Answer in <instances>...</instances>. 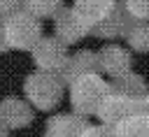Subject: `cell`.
<instances>
[{
	"mask_svg": "<svg viewBox=\"0 0 149 137\" xmlns=\"http://www.w3.org/2000/svg\"><path fill=\"white\" fill-rule=\"evenodd\" d=\"M35 118L33 107L21 98H5L0 102V128L2 130H21L28 128Z\"/></svg>",
	"mask_w": 149,
	"mask_h": 137,
	"instance_id": "cell-5",
	"label": "cell"
},
{
	"mask_svg": "<svg viewBox=\"0 0 149 137\" xmlns=\"http://www.w3.org/2000/svg\"><path fill=\"white\" fill-rule=\"evenodd\" d=\"M112 7H114V0H77L70 9L77 16V21L84 26V30L91 33L107 16V12Z\"/></svg>",
	"mask_w": 149,
	"mask_h": 137,
	"instance_id": "cell-8",
	"label": "cell"
},
{
	"mask_svg": "<svg viewBox=\"0 0 149 137\" xmlns=\"http://www.w3.org/2000/svg\"><path fill=\"white\" fill-rule=\"evenodd\" d=\"M0 137H9V132H7V130H2V128H0Z\"/></svg>",
	"mask_w": 149,
	"mask_h": 137,
	"instance_id": "cell-22",
	"label": "cell"
},
{
	"mask_svg": "<svg viewBox=\"0 0 149 137\" xmlns=\"http://www.w3.org/2000/svg\"><path fill=\"white\" fill-rule=\"evenodd\" d=\"M107 93H109V84L100 74H86L70 84V104L77 116L86 118L98 111Z\"/></svg>",
	"mask_w": 149,
	"mask_h": 137,
	"instance_id": "cell-2",
	"label": "cell"
},
{
	"mask_svg": "<svg viewBox=\"0 0 149 137\" xmlns=\"http://www.w3.org/2000/svg\"><path fill=\"white\" fill-rule=\"evenodd\" d=\"M63 91H65V81L61 79V74L54 72H33L23 81L26 102L40 111L56 109L63 100Z\"/></svg>",
	"mask_w": 149,
	"mask_h": 137,
	"instance_id": "cell-1",
	"label": "cell"
},
{
	"mask_svg": "<svg viewBox=\"0 0 149 137\" xmlns=\"http://www.w3.org/2000/svg\"><path fill=\"white\" fill-rule=\"evenodd\" d=\"M86 74H98V56L91 49H79L77 53H70L63 70H61V79L65 84H72L79 77Z\"/></svg>",
	"mask_w": 149,
	"mask_h": 137,
	"instance_id": "cell-7",
	"label": "cell"
},
{
	"mask_svg": "<svg viewBox=\"0 0 149 137\" xmlns=\"http://www.w3.org/2000/svg\"><path fill=\"white\" fill-rule=\"evenodd\" d=\"M5 37H7V46L9 49H19V51H30L44 35H42V21H37L35 16H30L23 7L12 14L5 21Z\"/></svg>",
	"mask_w": 149,
	"mask_h": 137,
	"instance_id": "cell-3",
	"label": "cell"
},
{
	"mask_svg": "<svg viewBox=\"0 0 149 137\" xmlns=\"http://www.w3.org/2000/svg\"><path fill=\"white\" fill-rule=\"evenodd\" d=\"M21 9V2L14 0H0V21H7L12 14H16Z\"/></svg>",
	"mask_w": 149,
	"mask_h": 137,
	"instance_id": "cell-20",
	"label": "cell"
},
{
	"mask_svg": "<svg viewBox=\"0 0 149 137\" xmlns=\"http://www.w3.org/2000/svg\"><path fill=\"white\" fill-rule=\"evenodd\" d=\"M88 128L86 118L77 114H58L47 121L44 137H81V132Z\"/></svg>",
	"mask_w": 149,
	"mask_h": 137,
	"instance_id": "cell-11",
	"label": "cell"
},
{
	"mask_svg": "<svg viewBox=\"0 0 149 137\" xmlns=\"http://www.w3.org/2000/svg\"><path fill=\"white\" fill-rule=\"evenodd\" d=\"M5 51H9V46H7V37H5V21H0V53H5Z\"/></svg>",
	"mask_w": 149,
	"mask_h": 137,
	"instance_id": "cell-21",
	"label": "cell"
},
{
	"mask_svg": "<svg viewBox=\"0 0 149 137\" xmlns=\"http://www.w3.org/2000/svg\"><path fill=\"white\" fill-rule=\"evenodd\" d=\"M128 114L130 116H147L149 118V93L135 100H128Z\"/></svg>",
	"mask_w": 149,
	"mask_h": 137,
	"instance_id": "cell-18",
	"label": "cell"
},
{
	"mask_svg": "<svg viewBox=\"0 0 149 137\" xmlns=\"http://www.w3.org/2000/svg\"><path fill=\"white\" fill-rule=\"evenodd\" d=\"M130 28V21L121 7V2H114V7L107 12V16L91 30L95 37H102V39H116V37H126Z\"/></svg>",
	"mask_w": 149,
	"mask_h": 137,
	"instance_id": "cell-10",
	"label": "cell"
},
{
	"mask_svg": "<svg viewBox=\"0 0 149 137\" xmlns=\"http://www.w3.org/2000/svg\"><path fill=\"white\" fill-rule=\"evenodd\" d=\"M95 56H98V70H102L112 79H119V77L128 74L133 70V56L123 46L107 44L100 51H95Z\"/></svg>",
	"mask_w": 149,
	"mask_h": 137,
	"instance_id": "cell-6",
	"label": "cell"
},
{
	"mask_svg": "<svg viewBox=\"0 0 149 137\" xmlns=\"http://www.w3.org/2000/svg\"><path fill=\"white\" fill-rule=\"evenodd\" d=\"M21 7L30 16H35L37 21H42V19H54L63 9V2L61 0H28V2H21Z\"/></svg>",
	"mask_w": 149,
	"mask_h": 137,
	"instance_id": "cell-15",
	"label": "cell"
},
{
	"mask_svg": "<svg viewBox=\"0 0 149 137\" xmlns=\"http://www.w3.org/2000/svg\"><path fill=\"white\" fill-rule=\"evenodd\" d=\"M54 35L56 39L68 46V44H77L81 37H86L88 33L84 30V26L77 21V16L72 14L70 7H63L56 16H54Z\"/></svg>",
	"mask_w": 149,
	"mask_h": 137,
	"instance_id": "cell-9",
	"label": "cell"
},
{
	"mask_svg": "<svg viewBox=\"0 0 149 137\" xmlns=\"http://www.w3.org/2000/svg\"><path fill=\"white\" fill-rule=\"evenodd\" d=\"M112 130H114V137H149V118L147 116H126Z\"/></svg>",
	"mask_w": 149,
	"mask_h": 137,
	"instance_id": "cell-14",
	"label": "cell"
},
{
	"mask_svg": "<svg viewBox=\"0 0 149 137\" xmlns=\"http://www.w3.org/2000/svg\"><path fill=\"white\" fill-rule=\"evenodd\" d=\"M33 63L37 65V72H54L61 74L65 60H68V46H63L56 37H42L33 49H30Z\"/></svg>",
	"mask_w": 149,
	"mask_h": 137,
	"instance_id": "cell-4",
	"label": "cell"
},
{
	"mask_svg": "<svg viewBox=\"0 0 149 137\" xmlns=\"http://www.w3.org/2000/svg\"><path fill=\"white\" fill-rule=\"evenodd\" d=\"M109 93H114L119 98H126V100H135V98L147 95V81L140 74L128 72V74H123V77H119L109 84Z\"/></svg>",
	"mask_w": 149,
	"mask_h": 137,
	"instance_id": "cell-13",
	"label": "cell"
},
{
	"mask_svg": "<svg viewBox=\"0 0 149 137\" xmlns=\"http://www.w3.org/2000/svg\"><path fill=\"white\" fill-rule=\"evenodd\" d=\"M81 137H114V130L109 128V125H88L84 132H81Z\"/></svg>",
	"mask_w": 149,
	"mask_h": 137,
	"instance_id": "cell-19",
	"label": "cell"
},
{
	"mask_svg": "<svg viewBox=\"0 0 149 137\" xmlns=\"http://www.w3.org/2000/svg\"><path fill=\"white\" fill-rule=\"evenodd\" d=\"M95 114H98V118L102 121V125L114 128L119 121H123L126 116H130V114H128V100H126V98H119V95H114V93H107Z\"/></svg>",
	"mask_w": 149,
	"mask_h": 137,
	"instance_id": "cell-12",
	"label": "cell"
},
{
	"mask_svg": "<svg viewBox=\"0 0 149 137\" xmlns=\"http://www.w3.org/2000/svg\"><path fill=\"white\" fill-rule=\"evenodd\" d=\"M121 7L130 23H149V0H126Z\"/></svg>",
	"mask_w": 149,
	"mask_h": 137,
	"instance_id": "cell-17",
	"label": "cell"
},
{
	"mask_svg": "<svg viewBox=\"0 0 149 137\" xmlns=\"http://www.w3.org/2000/svg\"><path fill=\"white\" fill-rule=\"evenodd\" d=\"M126 42L137 53H149V23H130Z\"/></svg>",
	"mask_w": 149,
	"mask_h": 137,
	"instance_id": "cell-16",
	"label": "cell"
}]
</instances>
